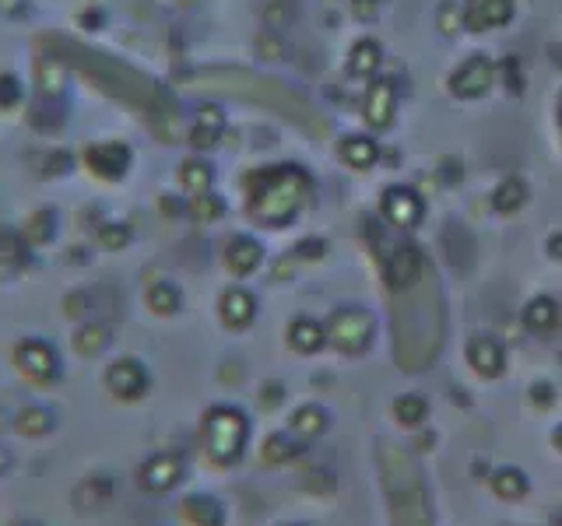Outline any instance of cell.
<instances>
[{
	"instance_id": "cell-1",
	"label": "cell",
	"mask_w": 562,
	"mask_h": 526,
	"mask_svg": "<svg viewBox=\"0 0 562 526\" xmlns=\"http://www.w3.org/2000/svg\"><path fill=\"white\" fill-rule=\"evenodd\" d=\"M310 197V180L303 169L278 165L268 172H257L250 180V215L271 228H285L299 207Z\"/></svg>"
},
{
	"instance_id": "cell-2",
	"label": "cell",
	"mask_w": 562,
	"mask_h": 526,
	"mask_svg": "<svg viewBox=\"0 0 562 526\" xmlns=\"http://www.w3.org/2000/svg\"><path fill=\"white\" fill-rule=\"evenodd\" d=\"M250 443V418L233 403H218L204 418V446L218 467H233Z\"/></svg>"
},
{
	"instance_id": "cell-3",
	"label": "cell",
	"mask_w": 562,
	"mask_h": 526,
	"mask_svg": "<svg viewBox=\"0 0 562 526\" xmlns=\"http://www.w3.org/2000/svg\"><path fill=\"white\" fill-rule=\"evenodd\" d=\"M327 344H334L341 355H362V351L373 344V333H376V320L373 312L362 309V306H341L327 316Z\"/></svg>"
},
{
	"instance_id": "cell-4",
	"label": "cell",
	"mask_w": 562,
	"mask_h": 526,
	"mask_svg": "<svg viewBox=\"0 0 562 526\" xmlns=\"http://www.w3.org/2000/svg\"><path fill=\"white\" fill-rule=\"evenodd\" d=\"M450 95L461 99V102H471V99H482L492 84H496V64H492L488 57H482V53H474V57H468L461 67L450 75Z\"/></svg>"
},
{
	"instance_id": "cell-5",
	"label": "cell",
	"mask_w": 562,
	"mask_h": 526,
	"mask_svg": "<svg viewBox=\"0 0 562 526\" xmlns=\"http://www.w3.org/2000/svg\"><path fill=\"white\" fill-rule=\"evenodd\" d=\"M422 271H426V260H422V250L412 242H401L397 250L386 256L383 263V274H386V285L394 291H404V288H415L422 281Z\"/></svg>"
},
{
	"instance_id": "cell-6",
	"label": "cell",
	"mask_w": 562,
	"mask_h": 526,
	"mask_svg": "<svg viewBox=\"0 0 562 526\" xmlns=\"http://www.w3.org/2000/svg\"><path fill=\"white\" fill-rule=\"evenodd\" d=\"M14 362H18V368H22V373H25L29 379H35V382H49V379H57V376H60L57 351H53V344H46V341H40V338L18 344Z\"/></svg>"
},
{
	"instance_id": "cell-7",
	"label": "cell",
	"mask_w": 562,
	"mask_h": 526,
	"mask_svg": "<svg viewBox=\"0 0 562 526\" xmlns=\"http://www.w3.org/2000/svg\"><path fill=\"white\" fill-rule=\"evenodd\" d=\"M380 210L394 228H415L422 218H426V204H422V197L412 186H391V190H386Z\"/></svg>"
},
{
	"instance_id": "cell-8",
	"label": "cell",
	"mask_w": 562,
	"mask_h": 526,
	"mask_svg": "<svg viewBox=\"0 0 562 526\" xmlns=\"http://www.w3.org/2000/svg\"><path fill=\"white\" fill-rule=\"evenodd\" d=\"M468 362L482 379H499L506 373V347L492 333H474L468 341Z\"/></svg>"
},
{
	"instance_id": "cell-9",
	"label": "cell",
	"mask_w": 562,
	"mask_h": 526,
	"mask_svg": "<svg viewBox=\"0 0 562 526\" xmlns=\"http://www.w3.org/2000/svg\"><path fill=\"white\" fill-rule=\"evenodd\" d=\"M187 478V460L176 453H155L140 464V484L151 491H169Z\"/></svg>"
},
{
	"instance_id": "cell-10",
	"label": "cell",
	"mask_w": 562,
	"mask_h": 526,
	"mask_svg": "<svg viewBox=\"0 0 562 526\" xmlns=\"http://www.w3.org/2000/svg\"><path fill=\"white\" fill-rule=\"evenodd\" d=\"M105 386L123 400H137L151 386V376L137 358H120L110 365V373H105Z\"/></svg>"
},
{
	"instance_id": "cell-11",
	"label": "cell",
	"mask_w": 562,
	"mask_h": 526,
	"mask_svg": "<svg viewBox=\"0 0 562 526\" xmlns=\"http://www.w3.org/2000/svg\"><path fill=\"white\" fill-rule=\"evenodd\" d=\"M514 18V0H468L464 4V28L488 32L503 28Z\"/></svg>"
},
{
	"instance_id": "cell-12",
	"label": "cell",
	"mask_w": 562,
	"mask_h": 526,
	"mask_svg": "<svg viewBox=\"0 0 562 526\" xmlns=\"http://www.w3.org/2000/svg\"><path fill=\"white\" fill-rule=\"evenodd\" d=\"M394 105H397V88L391 81H376L366 92V105H362L366 123L376 130H386L394 123Z\"/></svg>"
},
{
	"instance_id": "cell-13",
	"label": "cell",
	"mask_w": 562,
	"mask_h": 526,
	"mask_svg": "<svg viewBox=\"0 0 562 526\" xmlns=\"http://www.w3.org/2000/svg\"><path fill=\"white\" fill-rule=\"evenodd\" d=\"M218 312H222V323L233 327V330H243L254 323L257 316V298L246 291V288H228L218 302Z\"/></svg>"
},
{
	"instance_id": "cell-14",
	"label": "cell",
	"mask_w": 562,
	"mask_h": 526,
	"mask_svg": "<svg viewBox=\"0 0 562 526\" xmlns=\"http://www.w3.org/2000/svg\"><path fill=\"white\" fill-rule=\"evenodd\" d=\"M260 260H263V250H260V242L250 239V236H236L233 242L225 245V267L233 271L236 277L254 274L260 267Z\"/></svg>"
},
{
	"instance_id": "cell-15",
	"label": "cell",
	"mask_w": 562,
	"mask_h": 526,
	"mask_svg": "<svg viewBox=\"0 0 562 526\" xmlns=\"http://www.w3.org/2000/svg\"><path fill=\"white\" fill-rule=\"evenodd\" d=\"M327 428H330V411L321 408V403H303L289 421V432L303 438V443L306 438H321Z\"/></svg>"
},
{
	"instance_id": "cell-16",
	"label": "cell",
	"mask_w": 562,
	"mask_h": 526,
	"mask_svg": "<svg viewBox=\"0 0 562 526\" xmlns=\"http://www.w3.org/2000/svg\"><path fill=\"white\" fill-rule=\"evenodd\" d=\"M289 344H292V351H299V355H316V351L327 344V330H324V323L310 320V316H299V320H292V327H289Z\"/></svg>"
},
{
	"instance_id": "cell-17",
	"label": "cell",
	"mask_w": 562,
	"mask_h": 526,
	"mask_svg": "<svg viewBox=\"0 0 562 526\" xmlns=\"http://www.w3.org/2000/svg\"><path fill=\"white\" fill-rule=\"evenodd\" d=\"M524 327L531 333H552L559 327V302L549 295H538L524 306Z\"/></svg>"
},
{
	"instance_id": "cell-18",
	"label": "cell",
	"mask_w": 562,
	"mask_h": 526,
	"mask_svg": "<svg viewBox=\"0 0 562 526\" xmlns=\"http://www.w3.org/2000/svg\"><path fill=\"white\" fill-rule=\"evenodd\" d=\"M383 64V49L376 39H359L348 53V75L351 78H373Z\"/></svg>"
},
{
	"instance_id": "cell-19",
	"label": "cell",
	"mask_w": 562,
	"mask_h": 526,
	"mask_svg": "<svg viewBox=\"0 0 562 526\" xmlns=\"http://www.w3.org/2000/svg\"><path fill=\"white\" fill-rule=\"evenodd\" d=\"M183 516L193 526H225V505L215 495H190L183 502Z\"/></svg>"
},
{
	"instance_id": "cell-20",
	"label": "cell",
	"mask_w": 562,
	"mask_h": 526,
	"mask_svg": "<svg viewBox=\"0 0 562 526\" xmlns=\"http://www.w3.org/2000/svg\"><path fill=\"white\" fill-rule=\"evenodd\" d=\"M488 484L506 502H517V499L527 495V491H531V481H527V473L520 467H496V470H492Z\"/></svg>"
},
{
	"instance_id": "cell-21",
	"label": "cell",
	"mask_w": 562,
	"mask_h": 526,
	"mask_svg": "<svg viewBox=\"0 0 562 526\" xmlns=\"http://www.w3.org/2000/svg\"><path fill=\"white\" fill-rule=\"evenodd\" d=\"M376 158H380V145L373 137H345L341 140V162L351 165V169H369V165H376Z\"/></svg>"
},
{
	"instance_id": "cell-22",
	"label": "cell",
	"mask_w": 562,
	"mask_h": 526,
	"mask_svg": "<svg viewBox=\"0 0 562 526\" xmlns=\"http://www.w3.org/2000/svg\"><path fill=\"white\" fill-rule=\"evenodd\" d=\"M429 418V400L422 393H401L394 400V421L404 428H422Z\"/></svg>"
},
{
	"instance_id": "cell-23",
	"label": "cell",
	"mask_w": 562,
	"mask_h": 526,
	"mask_svg": "<svg viewBox=\"0 0 562 526\" xmlns=\"http://www.w3.org/2000/svg\"><path fill=\"white\" fill-rule=\"evenodd\" d=\"M295 456H303V438L292 432H278L263 443V460L268 464H289Z\"/></svg>"
},
{
	"instance_id": "cell-24",
	"label": "cell",
	"mask_w": 562,
	"mask_h": 526,
	"mask_svg": "<svg viewBox=\"0 0 562 526\" xmlns=\"http://www.w3.org/2000/svg\"><path fill=\"white\" fill-rule=\"evenodd\" d=\"M53 428H57V414L43 408V403H35V408H25L18 414V432L22 435H46Z\"/></svg>"
},
{
	"instance_id": "cell-25",
	"label": "cell",
	"mask_w": 562,
	"mask_h": 526,
	"mask_svg": "<svg viewBox=\"0 0 562 526\" xmlns=\"http://www.w3.org/2000/svg\"><path fill=\"white\" fill-rule=\"evenodd\" d=\"M527 201V186L520 180H503L496 186V193H492V207L499 210V215H514V210H520Z\"/></svg>"
},
{
	"instance_id": "cell-26",
	"label": "cell",
	"mask_w": 562,
	"mask_h": 526,
	"mask_svg": "<svg viewBox=\"0 0 562 526\" xmlns=\"http://www.w3.org/2000/svg\"><path fill=\"white\" fill-rule=\"evenodd\" d=\"M222 127H225V116L207 105V110H201V116H198V127H193V145H201V148L215 145V137L222 134Z\"/></svg>"
},
{
	"instance_id": "cell-27",
	"label": "cell",
	"mask_w": 562,
	"mask_h": 526,
	"mask_svg": "<svg viewBox=\"0 0 562 526\" xmlns=\"http://www.w3.org/2000/svg\"><path fill=\"white\" fill-rule=\"evenodd\" d=\"M183 183L193 190V193H204L211 186V169L201 165V162H187L183 165Z\"/></svg>"
},
{
	"instance_id": "cell-28",
	"label": "cell",
	"mask_w": 562,
	"mask_h": 526,
	"mask_svg": "<svg viewBox=\"0 0 562 526\" xmlns=\"http://www.w3.org/2000/svg\"><path fill=\"white\" fill-rule=\"evenodd\" d=\"M506 78V88H509V92H514V95H520L524 92V78H520V64H517V57H506L499 67H496V78Z\"/></svg>"
},
{
	"instance_id": "cell-29",
	"label": "cell",
	"mask_w": 562,
	"mask_h": 526,
	"mask_svg": "<svg viewBox=\"0 0 562 526\" xmlns=\"http://www.w3.org/2000/svg\"><path fill=\"white\" fill-rule=\"evenodd\" d=\"M439 28H443L447 35H457L464 28V8L457 4H443V11H439Z\"/></svg>"
},
{
	"instance_id": "cell-30",
	"label": "cell",
	"mask_w": 562,
	"mask_h": 526,
	"mask_svg": "<svg viewBox=\"0 0 562 526\" xmlns=\"http://www.w3.org/2000/svg\"><path fill=\"white\" fill-rule=\"evenodd\" d=\"M527 397H531L535 408H552V403H555V386L549 379H538V382H531V393H527Z\"/></svg>"
},
{
	"instance_id": "cell-31",
	"label": "cell",
	"mask_w": 562,
	"mask_h": 526,
	"mask_svg": "<svg viewBox=\"0 0 562 526\" xmlns=\"http://www.w3.org/2000/svg\"><path fill=\"white\" fill-rule=\"evenodd\" d=\"M380 4H383V0H351V8H356V18H362V22H373Z\"/></svg>"
},
{
	"instance_id": "cell-32",
	"label": "cell",
	"mask_w": 562,
	"mask_h": 526,
	"mask_svg": "<svg viewBox=\"0 0 562 526\" xmlns=\"http://www.w3.org/2000/svg\"><path fill=\"white\" fill-rule=\"evenodd\" d=\"M327 250V245L321 242V239H310V242H303V245H295V253H303V256H310V260H316Z\"/></svg>"
},
{
	"instance_id": "cell-33",
	"label": "cell",
	"mask_w": 562,
	"mask_h": 526,
	"mask_svg": "<svg viewBox=\"0 0 562 526\" xmlns=\"http://www.w3.org/2000/svg\"><path fill=\"white\" fill-rule=\"evenodd\" d=\"M549 256H555V260H562V232H555V236H549Z\"/></svg>"
},
{
	"instance_id": "cell-34",
	"label": "cell",
	"mask_w": 562,
	"mask_h": 526,
	"mask_svg": "<svg viewBox=\"0 0 562 526\" xmlns=\"http://www.w3.org/2000/svg\"><path fill=\"white\" fill-rule=\"evenodd\" d=\"M443 169H447V180H450V183H457V180H461V172H457V162H453V158H447V162H443Z\"/></svg>"
},
{
	"instance_id": "cell-35",
	"label": "cell",
	"mask_w": 562,
	"mask_h": 526,
	"mask_svg": "<svg viewBox=\"0 0 562 526\" xmlns=\"http://www.w3.org/2000/svg\"><path fill=\"white\" fill-rule=\"evenodd\" d=\"M552 446L562 453V425H555V428H552Z\"/></svg>"
},
{
	"instance_id": "cell-36",
	"label": "cell",
	"mask_w": 562,
	"mask_h": 526,
	"mask_svg": "<svg viewBox=\"0 0 562 526\" xmlns=\"http://www.w3.org/2000/svg\"><path fill=\"white\" fill-rule=\"evenodd\" d=\"M559 119H562V102H559Z\"/></svg>"
},
{
	"instance_id": "cell-37",
	"label": "cell",
	"mask_w": 562,
	"mask_h": 526,
	"mask_svg": "<svg viewBox=\"0 0 562 526\" xmlns=\"http://www.w3.org/2000/svg\"><path fill=\"white\" fill-rule=\"evenodd\" d=\"M22 526H35V523H22Z\"/></svg>"
},
{
	"instance_id": "cell-38",
	"label": "cell",
	"mask_w": 562,
	"mask_h": 526,
	"mask_svg": "<svg viewBox=\"0 0 562 526\" xmlns=\"http://www.w3.org/2000/svg\"><path fill=\"white\" fill-rule=\"evenodd\" d=\"M559 362H562V351H559Z\"/></svg>"
},
{
	"instance_id": "cell-39",
	"label": "cell",
	"mask_w": 562,
	"mask_h": 526,
	"mask_svg": "<svg viewBox=\"0 0 562 526\" xmlns=\"http://www.w3.org/2000/svg\"><path fill=\"white\" fill-rule=\"evenodd\" d=\"M559 127H562V119H559Z\"/></svg>"
}]
</instances>
